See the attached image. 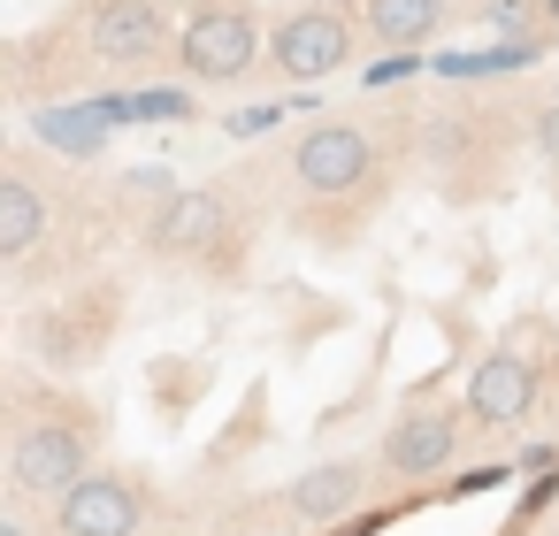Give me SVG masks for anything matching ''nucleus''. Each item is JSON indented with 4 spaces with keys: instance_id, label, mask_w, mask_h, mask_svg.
Here are the masks:
<instances>
[{
    "instance_id": "nucleus-1",
    "label": "nucleus",
    "mask_w": 559,
    "mask_h": 536,
    "mask_svg": "<svg viewBox=\"0 0 559 536\" xmlns=\"http://www.w3.org/2000/svg\"><path fill=\"white\" fill-rule=\"evenodd\" d=\"M292 184H299V230L322 246H353L360 223L391 192V154L360 123H314L292 139Z\"/></svg>"
},
{
    "instance_id": "nucleus-2",
    "label": "nucleus",
    "mask_w": 559,
    "mask_h": 536,
    "mask_svg": "<svg viewBox=\"0 0 559 536\" xmlns=\"http://www.w3.org/2000/svg\"><path fill=\"white\" fill-rule=\"evenodd\" d=\"M421 131V154L444 184V200H506L513 177H521V131L506 108L490 100H452L437 116L414 123Z\"/></svg>"
},
{
    "instance_id": "nucleus-3",
    "label": "nucleus",
    "mask_w": 559,
    "mask_h": 536,
    "mask_svg": "<svg viewBox=\"0 0 559 536\" xmlns=\"http://www.w3.org/2000/svg\"><path fill=\"white\" fill-rule=\"evenodd\" d=\"M146 246L177 269H200V276H238L246 261V230H238V207H230V184H192V192H169V207L146 215Z\"/></svg>"
},
{
    "instance_id": "nucleus-4",
    "label": "nucleus",
    "mask_w": 559,
    "mask_h": 536,
    "mask_svg": "<svg viewBox=\"0 0 559 536\" xmlns=\"http://www.w3.org/2000/svg\"><path fill=\"white\" fill-rule=\"evenodd\" d=\"M177 62L200 85H246L261 62V16L253 0H200L192 24L177 32Z\"/></svg>"
},
{
    "instance_id": "nucleus-5",
    "label": "nucleus",
    "mask_w": 559,
    "mask_h": 536,
    "mask_svg": "<svg viewBox=\"0 0 559 536\" xmlns=\"http://www.w3.org/2000/svg\"><path fill=\"white\" fill-rule=\"evenodd\" d=\"M85 47L100 62H116V70H139V62L177 55L169 0H85Z\"/></svg>"
},
{
    "instance_id": "nucleus-6",
    "label": "nucleus",
    "mask_w": 559,
    "mask_h": 536,
    "mask_svg": "<svg viewBox=\"0 0 559 536\" xmlns=\"http://www.w3.org/2000/svg\"><path fill=\"white\" fill-rule=\"evenodd\" d=\"M85 452H93V437L78 421H62V414L24 421L16 429V452H9V483L32 490V498H70L85 483Z\"/></svg>"
},
{
    "instance_id": "nucleus-7",
    "label": "nucleus",
    "mask_w": 559,
    "mask_h": 536,
    "mask_svg": "<svg viewBox=\"0 0 559 536\" xmlns=\"http://www.w3.org/2000/svg\"><path fill=\"white\" fill-rule=\"evenodd\" d=\"M345 55H353V16L330 9V0L292 9V16L269 32V62H276V78H292V85H314V78L345 70Z\"/></svg>"
},
{
    "instance_id": "nucleus-8",
    "label": "nucleus",
    "mask_w": 559,
    "mask_h": 536,
    "mask_svg": "<svg viewBox=\"0 0 559 536\" xmlns=\"http://www.w3.org/2000/svg\"><path fill=\"white\" fill-rule=\"evenodd\" d=\"M139 521H146V490L131 475H85L70 498H55L62 536H139Z\"/></svg>"
},
{
    "instance_id": "nucleus-9",
    "label": "nucleus",
    "mask_w": 559,
    "mask_h": 536,
    "mask_svg": "<svg viewBox=\"0 0 559 536\" xmlns=\"http://www.w3.org/2000/svg\"><path fill=\"white\" fill-rule=\"evenodd\" d=\"M452 452H460V437H452V414H444V406H406V414L391 421V437H383V467L406 475V483L444 475Z\"/></svg>"
},
{
    "instance_id": "nucleus-10",
    "label": "nucleus",
    "mask_w": 559,
    "mask_h": 536,
    "mask_svg": "<svg viewBox=\"0 0 559 536\" xmlns=\"http://www.w3.org/2000/svg\"><path fill=\"white\" fill-rule=\"evenodd\" d=\"M536 391H544V376H536L521 353H490V360H475V376H467V414H475V421H521V414L536 406Z\"/></svg>"
},
{
    "instance_id": "nucleus-11",
    "label": "nucleus",
    "mask_w": 559,
    "mask_h": 536,
    "mask_svg": "<svg viewBox=\"0 0 559 536\" xmlns=\"http://www.w3.org/2000/svg\"><path fill=\"white\" fill-rule=\"evenodd\" d=\"M108 291L100 299H70V307H47V314H32V345L47 353V360H62V368H78V360H93L100 353V337H108Z\"/></svg>"
},
{
    "instance_id": "nucleus-12",
    "label": "nucleus",
    "mask_w": 559,
    "mask_h": 536,
    "mask_svg": "<svg viewBox=\"0 0 559 536\" xmlns=\"http://www.w3.org/2000/svg\"><path fill=\"white\" fill-rule=\"evenodd\" d=\"M39 238H47V192H39V177L24 162H9L0 169V261L24 269L39 253Z\"/></svg>"
},
{
    "instance_id": "nucleus-13",
    "label": "nucleus",
    "mask_w": 559,
    "mask_h": 536,
    "mask_svg": "<svg viewBox=\"0 0 559 536\" xmlns=\"http://www.w3.org/2000/svg\"><path fill=\"white\" fill-rule=\"evenodd\" d=\"M360 490H368V475H360L353 460H330V467H307V475L292 483V513H299L307 528H330V521H345V513L360 505Z\"/></svg>"
},
{
    "instance_id": "nucleus-14",
    "label": "nucleus",
    "mask_w": 559,
    "mask_h": 536,
    "mask_svg": "<svg viewBox=\"0 0 559 536\" xmlns=\"http://www.w3.org/2000/svg\"><path fill=\"white\" fill-rule=\"evenodd\" d=\"M437 24H444V0H360L368 47H391V55H414Z\"/></svg>"
},
{
    "instance_id": "nucleus-15",
    "label": "nucleus",
    "mask_w": 559,
    "mask_h": 536,
    "mask_svg": "<svg viewBox=\"0 0 559 536\" xmlns=\"http://www.w3.org/2000/svg\"><path fill=\"white\" fill-rule=\"evenodd\" d=\"M32 131H39L55 154H100L116 123H108L100 108H39V116H32Z\"/></svg>"
},
{
    "instance_id": "nucleus-16",
    "label": "nucleus",
    "mask_w": 559,
    "mask_h": 536,
    "mask_svg": "<svg viewBox=\"0 0 559 536\" xmlns=\"http://www.w3.org/2000/svg\"><path fill=\"white\" fill-rule=\"evenodd\" d=\"M528 131H536V162H544V169H551V184H559V100H551Z\"/></svg>"
}]
</instances>
